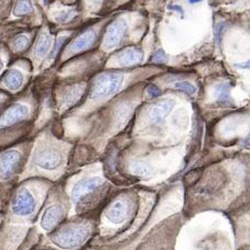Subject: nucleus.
<instances>
[{
	"instance_id": "obj_1",
	"label": "nucleus",
	"mask_w": 250,
	"mask_h": 250,
	"mask_svg": "<svg viewBox=\"0 0 250 250\" xmlns=\"http://www.w3.org/2000/svg\"><path fill=\"white\" fill-rule=\"evenodd\" d=\"M52 185L40 178L26 179L16 185L2 211L0 250H19L21 247Z\"/></svg>"
},
{
	"instance_id": "obj_2",
	"label": "nucleus",
	"mask_w": 250,
	"mask_h": 250,
	"mask_svg": "<svg viewBox=\"0 0 250 250\" xmlns=\"http://www.w3.org/2000/svg\"><path fill=\"white\" fill-rule=\"evenodd\" d=\"M55 122L43 127L32 138V146L19 183L40 178L56 184L66 172L72 146L58 134Z\"/></svg>"
},
{
	"instance_id": "obj_3",
	"label": "nucleus",
	"mask_w": 250,
	"mask_h": 250,
	"mask_svg": "<svg viewBox=\"0 0 250 250\" xmlns=\"http://www.w3.org/2000/svg\"><path fill=\"white\" fill-rule=\"evenodd\" d=\"M37 114V98L32 83L27 89L14 97L0 114V150L27 139H32V129Z\"/></svg>"
},
{
	"instance_id": "obj_4",
	"label": "nucleus",
	"mask_w": 250,
	"mask_h": 250,
	"mask_svg": "<svg viewBox=\"0 0 250 250\" xmlns=\"http://www.w3.org/2000/svg\"><path fill=\"white\" fill-rule=\"evenodd\" d=\"M68 201V197L59 181L52 185L37 218L19 250H31L66 221L69 213Z\"/></svg>"
},
{
	"instance_id": "obj_5",
	"label": "nucleus",
	"mask_w": 250,
	"mask_h": 250,
	"mask_svg": "<svg viewBox=\"0 0 250 250\" xmlns=\"http://www.w3.org/2000/svg\"><path fill=\"white\" fill-rule=\"evenodd\" d=\"M76 215L95 209L109 190L107 179L99 172H87L70 178L63 188Z\"/></svg>"
},
{
	"instance_id": "obj_6",
	"label": "nucleus",
	"mask_w": 250,
	"mask_h": 250,
	"mask_svg": "<svg viewBox=\"0 0 250 250\" xmlns=\"http://www.w3.org/2000/svg\"><path fill=\"white\" fill-rule=\"evenodd\" d=\"M92 233L94 224L90 219L66 220L31 250H78Z\"/></svg>"
},
{
	"instance_id": "obj_7",
	"label": "nucleus",
	"mask_w": 250,
	"mask_h": 250,
	"mask_svg": "<svg viewBox=\"0 0 250 250\" xmlns=\"http://www.w3.org/2000/svg\"><path fill=\"white\" fill-rule=\"evenodd\" d=\"M56 83V68L40 72L32 80L34 91L37 98V114L34 122L32 136H35L39 130H42L47 125L60 120L56 116L54 107V98H52V88Z\"/></svg>"
},
{
	"instance_id": "obj_8",
	"label": "nucleus",
	"mask_w": 250,
	"mask_h": 250,
	"mask_svg": "<svg viewBox=\"0 0 250 250\" xmlns=\"http://www.w3.org/2000/svg\"><path fill=\"white\" fill-rule=\"evenodd\" d=\"M88 83L86 82H59L52 88V98L56 116L58 119L77 108L87 94Z\"/></svg>"
},
{
	"instance_id": "obj_9",
	"label": "nucleus",
	"mask_w": 250,
	"mask_h": 250,
	"mask_svg": "<svg viewBox=\"0 0 250 250\" xmlns=\"http://www.w3.org/2000/svg\"><path fill=\"white\" fill-rule=\"evenodd\" d=\"M34 78V69L29 60L25 57L13 59L0 77V90L16 97L30 86Z\"/></svg>"
},
{
	"instance_id": "obj_10",
	"label": "nucleus",
	"mask_w": 250,
	"mask_h": 250,
	"mask_svg": "<svg viewBox=\"0 0 250 250\" xmlns=\"http://www.w3.org/2000/svg\"><path fill=\"white\" fill-rule=\"evenodd\" d=\"M55 39L56 34L50 30L49 26L43 20L42 25L38 28L31 47L23 56V57L30 62L32 69H34L35 77L40 74L43 63L49 58L52 48H54L55 45Z\"/></svg>"
},
{
	"instance_id": "obj_11",
	"label": "nucleus",
	"mask_w": 250,
	"mask_h": 250,
	"mask_svg": "<svg viewBox=\"0 0 250 250\" xmlns=\"http://www.w3.org/2000/svg\"><path fill=\"white\" fill-rule=\"evenodd\" d=\"M43 19L54 34L69 29L82 17V11L77 6H67L62 2H50L42 7Z\"/></svg>"
},
{
	"instance_id": "obj_12",
	"label": "nucleus",
	"mask_w": 250,
	"mask_h": 250,
	"mask_svg": "<svg viewBox=\"0 0 250 250\" xmlns=\"http://www.w3.org/2000/svg\"><path fill=\"white\" fill-rule=\"evenodd\" d=\"M100 28H102V25L98 23V25L87 27L86 29L82 30L79 34L72 36V38L68 42L66 47L63 48L62 55L59 56L55 68L59 67L60 64L76 57V56L82 55L83 52L92 49L98 42Z\"/></svg>"
},
{
	"instance_id": "obj_13",
	"label": "nucleus",
	"mask_w": 250,
	"mask_h": 250,
	"mask_svg": "<svg viewBox=\"0 0 250 250\" xmlns=\"http://www.w3.org/2000/svg\"><path fill=\"white\" fill-rule=\"evenodd\" d=\"M43 11L38 0H14L11 14L6 22H21L32 29L43 23Z\"/></svg>"
},
{
	"instance_id": "obj_14",
	"label": "nucleus",
	"mask_w": 250,
	"mask_h": 250,
	"mask_svg": "<svg viewBox=\"0 0 250 250\" xmlns=\"http://www.w3.org/2000/svg\"><path fill=\"white\" fill-rule=\"evenodd\" d=\"M129 32V23L125 18H116L104 29L102 48L104 51L115 50L123 45Z\"/></svg>"
},
{
	"instance_id": "obj_15",
	"label": "nucleus",
	"mask_w": 250,
	"mask_h": 250,
	"mask_svg": "<svg viewBox=\"0 0 250 250\" xmlns=\"http://www.w3.org/2000/svg\"><path fill=\"white\" fill-rule=\"evenodd\" d=\"M37 30L38 28H36V29L20 30L3 42L8 48V50L10 51L14 59L23 57L26 52L29 50L32 42L35 39V36L37 34Z\"/></svg>"
},
{
	"instance_id": "obj_16",
	"label": "nucleus",
	"mask_w": 250,
	"mask_h": 250,
	"mask_svg": "<svg viewBox=\"0 0 250 250\" xmlns=\"http://www.w3.org/2000/svg\"><path fill=\"white\" fill-rule=\"evenodd\" d=\"M129 213V206L127 200L124 198H119L112 201V203L106 207L104 210V219L106 223L110 225L118 226L122 225L127 219Z\"/></svg>"
},
{
	"instance_id": "obj_17",
	"label": "nucleus",
	"mask_w": 250,
	"mask_h": 250,
	"mask_svg": "<svg viewBox=\"0 0 250 250\" xmlns=\"http://www.w3.org/2000/svg\"><path fill=\"white\" fill-rule=\"evenodd\" d=\"M144 52L137 47H126L115 54L110 58L111 66L129 67L143 62Z\"/></svg>"
},
{
	"instance_id": "obj_18",
	"label": "nucleus",
	"mask_w": 250,
	"mask_h": 250,
	"mask_svg": "<svg viewBox=\"0 0 250 250\" xmlns=\"http://www.w3.org/2000/svg\"><path fill=\"white\" fill-rule=\"evenodd\" d=\"M175 107V100L172 99H164L157 103L155 106L151 107L149 111V118L151 123L154 124H161L166 119V117L172 111Z\"/></svg>"
},
{
	"instance_id": "obj_19",
	"label": "nucleus",
	"mask_w": 250,
	"mask_h": 250,
	"mask_svg": "<svg viewBox=\"0 0 250 250\" xmlns=\"http://www.w3.org/2000/svg\"><path fill=\"white\" fill-rule=\"evenodd\" d=\"M13 56H11L10 51L8 50V48L6 47L5 43L0 42V77H1L3 72L6 71V69L9 66V63L13 60Z\"/></svg>"
},
{
	"instance_id": "obj_20",
	"label": "nucleus",
	"mask_w": 250,
	"mask_h": 250,
	"mask_svg": "<svg viewBox=\"0 0 250 250\" xmlns=\"http://www.w3.org/2000/svg\"><path fill=\"white\" fill-rule=\"evenodd\" d=\"M215 97L219 102H228L230 99V84L227 83L217 84L215 87Z\"/></svg>"
},
{
	"instance_id": "obj_21",
	"label": "nucleus",
	"mask_w": 250,
	"mask_h": 250,
	"mask_svg": "<svg viewBox=\"0 0 250 250\" xmlns=\"http://www.w3.org/2000/svg\"><path fill=\"white\" fill-rule=\"evenodd\" d=\"M14 0H0V25L5 23L11 14Z\"/></svg>"
},
{
	"instance_id": "obj_22",
	"label": "nucleus",
	"mask_w": 250,
	"mask_h": 250,
	"mask_svg": "<svg viewBox=\"0 0 250 250\" xmlns=\"http://www.w3.org/2000/svg\"><path fill=\"white\" fill-rule=\"evenodd\" d=\"M129 169H130L132 173H135V175L139 177H145L149 173V168L146 166V164H144L143 161L139 160L131 161L129 164Z\"/></svg>"
},
{
	"instance_id": "obj_23",
	"label": "nucleus",
	"mask_w": 250,
	"mask_h": 250,
	"mask_svg": "<svg viewBox=\"0 0 250 250\" xmlns=\"http://www.w3.org/2000/svg\"><path fill=\"white\" fill-rule=\"evenodd\" d=\"M201 176H203V169H192L191 171H189L187 175L185 176V184H186V186L190 187L192 185H195L197 181H198V179H200Z\"/></svg>"
},
{
	"instance_id": "obj_24",
	"label": "nucleus",
	"mask_w": 250,
	"mask_h": 250,
	"mask_svg": "<svg viewBox=\"0 0 250 250\" xmlns=\"http://www.w3.org/2000/svg\"><path fill=\"white\" fill-rule=\"evenodd\" d=\"M173 87L176 88V89H178L180 91L185 92V94L187 95H195L196 94V87L192 86L190 83H187V82H179V83H176L173 84Z\"/></svg>"
},
{
	"instance_id": "obj_25",
	"label": "nucleus",
	"mask_w": 250,
	"mask_h": 250,
	"mask_svg": "<svg viewBox=\"0 0 250 250\" xmlns=\"http://www.w3.org/2000/svg\"><path fill=\"white\" fill-rule=\"evenodd\" d=\"M14 99L13 96L8 95L7 92H3L0 90V114L3 111V109L11 103V100Z\"/></svg>"
},
{
	"instance_id": "obj_26",
	"label": "nucleus",
	"mask_w": 250,
	"mask_h": 250,
	"mask_svg": "<svg viewBox=\"0 0 250 250\" xmlns=\"http://www.w3.org/2000/svg\"><path fill=\"white\" fill-rule=\"evenodd\" d=\"M168 60V57L166 55V52H165L163 49H158L154 55V57H152V62H157V63H163V62H166Z\"/></svg>"
},
{
	"instance_id": "obj_27",
	"label": "nucleus",
	"mask_w": 250,
	"mask_h": 250,
	"mask_svg": "<svg viewBox=\"0 0 250 250\" xmlns=\"http://www.w3.org/2000/svg\"><path fill=\"white\" fill-rule=\"evenodd\" d=\"M39 1V5L42 7H45L46 5L50 2H55V1H58V2H62L63 5H67V6H71V5H75V2L77 1V0H38Z\"/></svg>"
},
{
	"instance_id": "obj_28",
	"label": "nucleus",
	"mask_w": 250,
	"mask_h": 250,
	"mask_svg": "<svg viewBox=\"0 0 250 250\" xmlns=\"http://www.w3.org/2000/svg\"><path fill=\"white\" fill-rule=\"evenodd\" d=\"M148 94L150 97H152V98H155V97H158L160 95V90L159 88H157L156 86H154V84H151V86L148 87Z\"/></svg>"
},
{
	"instance_id": "obj_29",
	"label": "nucleus",
	"mask_w": 250,
	"mask_h": 250,
	"mask_svg": "<svg viewBox=\"0 0 250 250\" xmlns=\"http://www.w3.org/2000/svg\"><path fill=\"white\" fill-rule=\"evenodd\" d=\"M224 29V23H219V25H217L215 28V37H216V42H219L220 40V36H221V32H223Z\"/></svg>"
},
{
	"instance_id": "obj_30",
	"label": "nucleus",
	"mask_w": 250,
	"mask_h": 250,
	"mask_svg": "<svg viewBox=\"0 0 250 250\" xmlns=\"http://www.w3.org/2000/svg\"><path fill=\"white\" fill-rule=\"evenodd\" d=\"M236 67L243 68V69H250V60H249V62H243V63H237Z\"/></svg>"
},
{
	"instance_id": "obj_31",
	"label": "nucleus",
	"mask_w": 250,
	"mask_h": 250,
	"mask_svg": "<svg viewBox=\"0 0 250 250\" xmlns=\"http://www.w3.org/2000/svg\"><path fill=\"white\" fill-rule=\"evenodd\" d=\"M2 220H3V213L0 211V227H1V224H2Z\"/></svg>"
},
{
	"instance_id": "obj_32",
	"label": "nucleus",
	"mask_w": 250,
	"mask_h": 250,
	"mask_svg": "<svg viewBox=\"0 0 250 250\" xmlns=\"http://www.w3.org/2000/svg\"><path fill=\"white\" fill-rule=\"evenodd\" d=\"M201 0H189V2L190 3H196V2H200Z\"/></svg>"
}]
</instances>
